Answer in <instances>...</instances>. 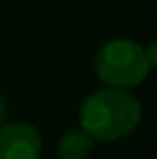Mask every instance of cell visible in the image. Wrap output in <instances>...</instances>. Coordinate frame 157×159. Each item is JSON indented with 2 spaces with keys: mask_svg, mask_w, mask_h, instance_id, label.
Here are the masks:
<instances>
[{
  "mask_svg": "<svg viewBox=\"0 0 157 159\" xmlns=\"http://www.w3.org/2000/svg\"><path fill=\"white\" fill-rule=\"evenodd\" d=\"M142 103L127 88L105 86L84 97L80 106V127L99 142H116L138 129Z\"/></svg>",
  "mask_w": 157,
  "mask_h": 159,
  "instance_id": "obj_1",
  "label": "cell"
},
{
  "mask_svg": "<svg viewBox=\"0 0 157 159\" xmlns=\"http://www.w3.org/2000/svg\"><path fill=\"white\" fill-rule=\"evenodd\" d=\"M151 71L144 45L131 39H112L95 54V73L105 86L136 88Z\"/></svg>",
  "mask_w": 157,
  "mask_h": 159,
  "instance_id": "obj_2",
  "label": "cell"
},
{
  "mask_svg": "<svg viewBox=\"0 0 157 159\" xmlns=\"http://www.w3.org/2000/svg\"><path fill=\"white\" fill-rule=\"evenodd\" d=\"M41 148L43 140L35 125L17 120L0 127V159H39Z\"/></svg>",
  "mask_w": 157,
  "mask_h": 159,
  "instance_id": "obj_3",
  "label": "cell"
},
{
  "mask_svg": "<svg viewBox=\"0 0 157 159\" xmlns=\"http://www.w3.org/2000/svg\"><path fill=\"white\" fill-rule=\"evenodd\" d=\"M93 144L95 138L82 127H76V129H67L58 138L56 153L60 159H86L93 151Z\"/></svg>",
  "mask_w": 157,
  "mask_h": 159,
  "instance_id": "obj_4",
  "label": "cell"
},
{
  "mask_svg": "<svg viewBox=\"0 0 157 159\" xmlns=\"http://www.w3.org/2000/svg\"><path fill=\"white\" fill-rule=\"evenodd\" d=\"M144 50H146V58H149L151 67H157V41L149 43V45H144Z\"/></svg>",
  "mask_w": 157,
  "mask_h": 159,
  "instance_id": "obj_5",
  "label": "cell"
},
{
  "mask_svg": "<svg viewBox=\"0 0 157 159\" xmlns=\"http://www.w3.org/2000/svg\"><path fill=\"white\" fill-rule=\"evenodd\" d=\"M7 123V101H4V97H2V93H0V127Z\"/></svg>",
  "mask_w": 157,
  "mask_h": 159,
  "instance_id": "obj_6",
  "label": "cell"
}]
</instances>
